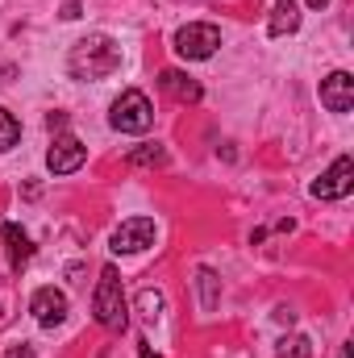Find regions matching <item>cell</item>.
<instances>
[{
	"label": "cell",
	"instance_id": "1",
	"mask_svg": "<svg viewBox=\"0 0 354 358\" xmlns=\"http://www.w3.org/2000/svg\"><path fill=\"white\" fill-rule=\"evenodd\" d=\"M121 67V46L108 38V34H88L71 46V59H67V71L76 80H104Z\"/></svg>",
	"mask_w": 354,
	"mask_h": 358
},
{
	"label": "cell",
	"instance_id": "2",
	"mask_svg": "<svg viewBox=\"0 0 354 358\" xmlns=\"http://www.w3.org/2000/svg\"><path fill=\"white\" fill-rule=\"evenodd\" d=\"M92 317H96L100 329H125L129 308H125V292H121V275H117V267L100 271L96 292H92Z\"/></svg>",
	"mask_w": 354,
	"mask_h": 358
},
{
	"label": "cell",
	"instance_id": "3",
	"mask_svg": "<svg viewBox=\"0 0 354 358\" xmlns=\"http://www.w3.org/2000/svg\"><path fill=\"white\" fill-rule=\"evenodd\" d=\"M108 125L121 129V134H146L155 125V108L146 100V92L125 88L117 100H113V113H108Z\"/></svg>",
	"mask_w": 354,
	"mask_h": 358
},
{
	"label": "cell",
	"instance_id": "4",
	"mask_svg": "<svg viewBox=\"0 0 354 358\" xmlns=\"http://www.w3.org/2000/svg\"><path fill=\"white\" fill-rule=\"evenodd\" d=\"M171 46H176L179 59H192V63H196V59H213L217 46H221V29H217L213 21H192V25L176 29Z\"/></svg>",
	"mask_w": 354,
	"mask_h": 358
},
{
	"label": "cell",
	"instance_id": "5",
	"mask_svg": "<svg viewBox=\"0 0 354 358\" xmlns=\"http://www.w3.org/2000/svg\"><path fill=\"white\" fill-rule=\"evenodd\" d=\"M155 246V221L150 217H129L113 229V255H138Z\"/></svg>",
	"mask_w": 354,
	"mask_h": 358
},
{
	"label": "cell",
	"instance_id": "6",
	"mask_svg": "<svg viewBox=\"0 0 354 358\" xmlns=\"http://www.w3.org/2000/svg\"><path fill=\"white\" fill-rule=\"evenodd\" d=\"M351 192H354V159L351 155L334 159V167L313 183V196L317 200H346Z\"/></svg>",
	"mask_w": 354,
	"mask_h": 358
},
{
	"label": "cell",
	"instance_id": "7",
	"mask_svg": "<svg viewBox=\"0 0 354 358\" xmlns=\"http://www.w3.org/2000/svg\"><path fill=\"white\" fill-rule=\"evenodd\" d=\"M84 159H88V146H84L80 138H71V134L55 138V146L46 150V167H50L55 176H71V171H80Z\"/></svg>",
	"mask_w": 354,
	"mask_h": 358
},
{
	"label": "cell",
	"instance_id": "8",
	"mask_svg": "<svg viewBox=\"0 0 354 358\" xmlns=\"http://www.w3.org/2000/svg\"><path fill=\"white\" fill-rule=\"evenodd\" d=\"M29 313H34V321L42 329H55V325L67 321V296L59 287H38L34 300H29Z\"/></svg>",
	"mask_w": 354,
	"mask_h": 358
},
{
	"label": "cell",
	"instance_id": "9",
	"mask_svg": "<svg viewBox=\"0 0 354 358\" xmlns=\"http://www.w3.org/2000/svg\"><path fill=\"white\" fill-rule=\"evenodd\" d=\"M321 104L330 113H351V104H354V76L351 71H334V76L321 80Z\"/></svg>",
	"mask_w": 354,
	"mask_h": 358
},
{
	"label": "cell",
	"instance_id": "10",
	"mask_svg": "<svg viewBox=\"0 0 354 358\" xmlns=\"http://www.w3.org/2000/svg\"><path fill=\"white\" fill-rule=\"evenodd\" d=\"M0 234H4V255H8V263L21 271L29 259H34V242H29V234H25L17 221H4V229H0Z\"/></svg>",
	"mask_w": 354,
	"mask_h": 358
},
{
	"label": "cell",
	"instance_id": "11",
	"mask_svg": "<svg viewBox=\"0 0 354 358\" xmlns=\"http://www.w3.org/2000/svg\"><path fill=\"white\" fill-rule=\"evenodd\" d=\"M159 88L171 100H179V104H196L200 100V84L192 76H183V71H159Z\"/></svg>",
	"mask_w": 354,
	"mask_h": 358
},
{
	"label": "cell",
	"instance_id": "12",
	"mask_svg": "<svg viewBox=\"0 0 354 358\" xmlns=\"http://www.w3.org/2000/svg\"><path fill=\"white\" fill-rule=\"evenodd\" d=\"M267 29H271V38L296 34V29H300V8H296V0H279V4L271 8V21H267Z\"/></svg>",
	"mask_w": 354,
	"mask_h": 358
},
{
	"label": "cell",
	"instance_id": "13",
	"mask_svg": "<svg viewBox=\"0 0 354 358\" xmlns=\"http://www.w3.org/2000/svg\"><path fill=\"white\" fill-rule=\"evenodd\" d=\"M17 138H21V121H17L8 108H0V150H13Z\"/></svg>",
	"mask_w": 354,
	"mask_h": 358
},
{
	"label": "cell",
	"instance_id": "14",
	"mask_svg": "<svg viewBox=\"0 0 354 358\" xmlns=\"http://www.w3.org/2000/svg\"><path fill=\"white\" fill-rule=\"evenodd\" d=\"M279 358H313V342L309 338H283L279 342Z\"/></svg>",
	"mask_w": 354,
	"mask_h": 358
},
{
	"label": "cell",
	"instance_id": "15",
	"mask_svg": "<svg viewBox=\"0 0 354 358\" xmlns=\"http://www.w3.org/2000/svg\"><path fill=\"white\" fill-rule=\"evenodd\" d=\"M163 159H167L163 146H150V142L138 146V150H129V163H134V167H150V163H163Z\"/></svg>",
	"mask_w": 354,
	"mask_h": 358
},
{
	"label": "cell",
	"instance_id": "16",
	"mask_svg": "<svg viewBox=\"0 0 354 358\" xmlns=\"http://www.w3.org/2000/svg\"><path fill=\"white\" fill-rule=\"evenodd\" d=\"M138 308H142V317H146V321H159V313H163V296L146 287V292L138 296Z\"/></svg>",
	"mask_w": 354,
	"mask_h": 358
},
{
	"label": "cell",
	"instance_id": "17",
	"mask_svg": "<svg viewBox=\"0 0 354 358\" xmlns=\"http://www.w3.org/2000/svg\"><path fill=\"white\" fill-rule=\"evenodd\" d=\"M196 279H200V292H204V313H208V308H213V292H217V275H213L208 267H200V275H196Z\"/></svg>",
	"mask_w": 354,
	"mask_h": 358
},
{
	"label": "cell",
	"instance_id": "18",
	"mask_svg": "<svg viewBox=\"0 0 354 358\" xmlns=\"http://www.w3.org/2000/svg\"><path fill=\"white\" fill-rule=\"evenodd\" d=\"M4 358H34V350H29V346H8Z\"/></svg>",
	"mask_w": 354,
	"mask_h": 358
},
{
	"label": "cell",
	"instance_id": "19",
	"mask_svg": "<svg viewBox=\"0 0 354 358\" xmlns=\"http://www.w3.org/2000/svg\"><path fill=\"white\" fill-rule=\"evenodd\" d=\"M63 17H67V21H76V17H80V4H76V0H71V4H63Z\"/></svg>",
	"mask_w": 354,
	"mask_h": 358
},
{
	"label": "cell",
	"instance_id": "20",
	"mask_svg": "<svg viewBox=\"0 0 354 358\" xmlns=\"http://www.w3.org/2000/svg\"><path fill=\"white\" fill-rule=\"evenodd\" d=\"M46 125H50V129H63V125H67V117H63V113H50V121H46Z\"/></svg>",
	"mask_w": 354,
	"mask_h": 358
},
{
	"label": "cell",
	"instance_id": "21",
	"mask_svg": "<svg viewBox=\"0 0 354 358\" xmlns=\"http://www.w3.org/2000/svg\"><path fill=\"white\" fill-rule=\"evenodd\" d=\"M304 4H309V8H325L330 0H304Z\"/></svg>",
	"mask_w": 354,
	"mask_h": 358
},
{
	"label": "cell",
	"instance_id": "22",
	"mask_svg": "<svg viewBox=\"0 0 354 358\" xmlns=\"http://www.w3.org/2000/svg\"><path fill=\"white\" fill-rule=\"evenodd\" d=\"M142 358H159V355H150V346H142Z\"/></svg>",
	"mask_w": 354,
	"mask_h": 358
}]
</instances>
